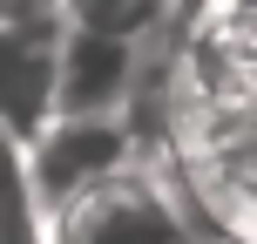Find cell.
Returning <instances> with one entry per match:
<instances>
[{
	"mask_svg": "<svg viewBox=\"0 0 257 244\" xmlns=\"http://www.w3.org/2000/svg\"><path fill=\"white\" fill-rule=\"evenodd\" d=\"M54 217H61V244H176L169 204L149 183H136L128 170L95 177L88 190L54 204Z\"/></svg>",
	"mask_w": 257,
	"mask_h": 244,
	"instance_id": "3957f363",
	"label": "cell"
},
{
	"mask_svg": "<svg viewBox=\"0 0 257 244\" xmlns=\"http://www.w3.org/2000/svg\"><path fill=\"white\" fill-rule=\"evenodd\" d=\"M54 116V34L34 21H0V136L34 142Z\"/></svg>",
	"mask_w": 257,
	"mask_h": 244,
	"instance_id": "277c9868",
	"label": "cell"
},
{
	"mask_svg": "<svg viewBox=\"0 0 257 244\" xmlns=\"http://www.w3.org/2000/svg\"><path fill=\"white\" fill-rule=\"evenodd\" d=\"M176 7V0H61L68 27H102V34H149L163 14Z\"/></svg>",
	"mask_w": 257,
	"mask_h": 244,
	"instance_id": "5b68a950",
	"label": "cell"
},
{
	"mask_svg": "<svg viewBox=\"0 0 257 244\" xmlns=\"http://www.w3.org/2000/svg\"><path fill=\"white\" fill-rule=\"evenodd\" d=\"M128 149H136V129L122 116H48L41 136L27 142V190L41 197V210H54L95 177L122 170Z\"/></svg>",
	"mask_w": 257,
	"mask_h": 244,
	"instance_id": "6da1fadb",
	"label": "cell"
},
{
	"mask_svg": "<svg viewBox=\"0 0 257 244\" xmlns=\"http://www.w3.org/2000/svg\"><path fill=\"white\" fill-rule=\"evenodd\" d=\"M142 82V54L128 34L68 27L54 34V116H122Z\"/></svg>",
	"mask_w": 257,
	"mask_h": 244,
	"instance_id": "7a4b0ae2",
	"label": "cell"
}]
</instances>
